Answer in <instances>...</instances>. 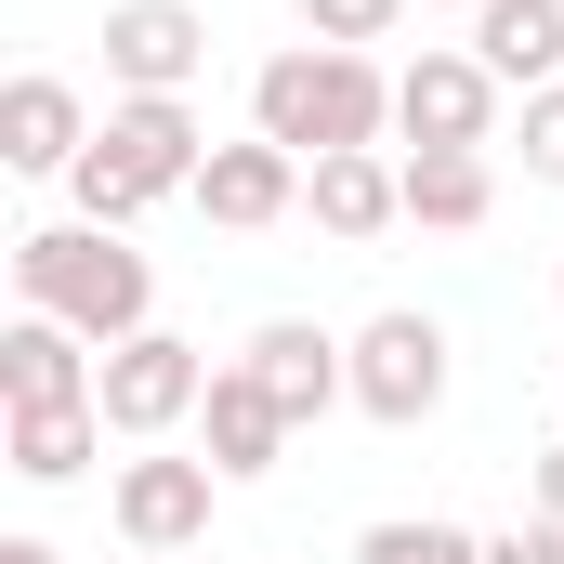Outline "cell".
<instances>
[{"label": "cell", "mask_w": 564, "mask_h": 564, "mask_svg": "<svg viewBox=\"0 0 564 564\" xmlns=\"http://www.w3.org/2000/svg\"><path fill=\"white\" fill-rule=\"evenodd\" d=\"M250 132L289 144L302 171L315 158H355V144L394 132V66L381 53H328V40H289L250 66Z\"/></svg>", "instance_id": "obj_1"}, {"label": "cell", "mask_w": 564, "mask_h": 564, "mask_svg": "<svg viewBox=\"0 0 564 564\" xmlns=\"http://www.w3.org/2000/svg\"><path fill=\"white\" fill-rule=\"evenodd\" d=\"M197 171H210V132H197L184 93H106V132L66 171V197H79V224L132 237L158 197H197Z\"/></svg>", "instance_id": "obj_2"}, {"label": "cell", "mask_w": 564, "mask_h": 564, "mask_svg": "<svg viewBox=\"0 0 564 564\" xmlns=\"http://www.w3.org/2000/svg\"><path fill=\"white\" fill-rule=\"evenodd\" d=\"M13 289L40 302V315H66L93 355H119L158 328V276H144L132 237H106V224H26L13 237Z\"/></svg>", "instance_id": "obj_3"}, {"label": "cell", "mask_w": 564, "mask_h": 564, "mask_svg": "<svg viewBox=\"0 0 564 564\" xmlns=\"http://www.w3.org/2000/svg\"><path fill=\"white\" fill-rule=\"evenodd\" d=\"M93 408H106V433H119V446H171V433L210 408V355H197L184 328H144V341H119V355H106Z\"/></svg>", "instance_id": "obj_4"}, {"label": "cell", "mask_w": 564, "mask_h": 564, "mask_svg": "<svg viewBox=\"0 0 564 564\" xmlns=\"http://www.w3.org/2000/svg\"><path fill=\"white\" fill-rule=\"evenodd\" d=\"M446 381H459V368H446V328H433L421 302H381V315L355 328V408L381 433H421L433 408H446Z\"/></svg>", "instance_id": "obj_5"}, {"label": "cell", "mask_w": 564, "mask_h": 564, "mask_svg": "<svg viewBox=\"0 0 564 564\" xmlns=\"http://www.w3.org/2000/svg\"><path fill=\"white\" fill-rule=\"evenodd\" d=\"M394 132H408V158L499 132V79H486V53H473V40H421V53L394 66Z\"/></svg>", "instance_id": "obj_6"}, {"label": "cell", "mask_w": 564, "mask_h": 564, "mask_svg": "<svg viewBox=\"0 0 564 564\" xmlns=\"http://www.w3.org/2000/svg\"><path fill=\"white\" fill-rule=\"evenodd\" d=\"M210 499H224V473L210 459H171V446H132L106 473V512H119L132 552H197L210 539Z\"/></svg>", "instance_id": "obj_7"}, {"label": "cell", "mask_w": 564, "mask_h": 564, "mask_svg": "<svg viewBox=\"0 0 564 564\" xmlns=\"http://www.w3.org/2000/svg\"><path fill=\"white\" fill-rule=\"evenodd\" d=\"M237 368L289 408V433H315L328 408H355V341H328L315 315H263V328L237 341Z\"/></svg>", "instance_id": "obj_8"}, {"label": "cell", "mask_w": 564, "mask_h": 564, "mask_svg": "<svg viewBox=\"0 0 564 564\" xmlns=\"http://www.w3.org/2000/svg\"><path fill=\"white\" fill-rule=\"evenodd\" d=\"M197 66H210L197 0H106V79L119 93H197Z\"/></svg>", "instance_id": "obj_9"}, {"label": "cell", "mask_w": 564, "mask_h": 564, "mask_svg": "<svg viewBox=\"0 0 564 564\" xmlns=\"http://www.w3.org/2000/svg\"><path fill=\"white\" fill-rule=\"evenodd\" d=\"M93 132H106V119H93L53 66H26V79L0 93V171H26V184H66V171L93 158Z\"/></svg>", "instance_id": "obj_10"}, {"label": "cell", "mask_w": 564, "mask_h": 564, "mask_svg": "<svg viewBox=\"0 0 564 564\" xmlns=\"http://www.w3.org/2000/svg\"><path fill=\"white\" fill-rule=\"evenodd\" d=\"M93 381H106V355L66 315L13 302V328H0V408H93Z\"/></svg>", "instance_id": "obj_11"}, {"label": "cell", "mask_w": 564, "mask_h": 564, "mask_svg": "<svg viewBox=\"0 0 564 564\" xmlns=\"http://www.w3.org/2000/svg\"><path fill=\"white\" fill-rule=\"evenodd\" d=\"M197 459H210L224 486H263V473L289 459V408L263 394V381H250V368H237V355L210 368V408H197Z\"/></svg>", "instance_id": "obj_12"}, {"label": "cell", "mask_w": 564, "mask_h": 564, "mask_svg": "<svg viewBox=\"0 0 564 564\" xmlns=\"http://www.w3.org/2000/svg\"><path fill=\"white\" fill-rule=\"evenodd\" d=\"M302 210H315L341 250H368V237H394V224H408V158H381V144L315 158V171H302Z\"/></svg>", "instance_id": "obj_13"}, {"label": "cell", "mask_w": 564, "mask_h": 564, "mask_svg": "<svg viewBox=\"0 0 564 564\" xmlns=\"http://www.w3.org/2000/svg\"><path fill=\"white\" fill-rule=\"evenodd\" d=\"M197 210L224 224V237H263V224H289L302 210V158L289 144H210V171H197Z\"/></svg>", "instance_id": "obj_14"}, {"label": "cell", "mask_w": 564, "mask_h": 564, "mask_svg": "<svg viewBox=\"0 0 564 564\" xmlns=\"http://www.w3.org/2000/svg\"><path fill=\"white\" fill-rule=\"evenodd\" d=\"M473 53L499 93H552L564 79V0H486L473 13Z\"/></svg>", "instance_id": "obj_15"}, {"label": "cell", "mask_w": 564, "mask_h": 564, "mask_svg": "<svg viewBox=\"0 0 564 564\" xmlns=\"http://www.w3.org/2000/svg\"><path fill=\"white\" fill-rule=\"evenodd\" d=\"M486 210H499L486 144H433V158H408V224H421V237H473Z\"/></svg>", "instance_id": "obj_16"}, {"label": "cell", "mask_w": 564, "mask_h": 564, "mask_svg": "<svg viewBox=\"0 0 564 564\" xmlns=\"http://www.w3.org/2000/svg\"><path fill=\"white\" fill-rule=\"evenodd\" d=\"M93 446H106V408H0V459L26 486H79Z\"/></svg>", "instance_id": "obj_17"}, {"label": "cell", "mask_w": 564, "mask_h": 564, "mask_svg": "<svg viewBox=\"0 0 564 564\" xmlns=\"http://www.w3.org/2000/svg\"><path fill=\"white\" fill-rule=\"evenodd\" d=\"M355 564H486V539L446 525V512H381V525L355 539Z\"/></svg>", "instance_id": "obj_18"}, {"label": "cell", "mask_w": 564, "mask_h": 564, "mask_svg": "<svg viewBox=\"0 0 564 564\" xmlns=\"http://www.w3.org/2000/svg\"><path fill=\"white\" fill-rule=\"evenodd\" d=\"M289 13H302V40H328V53H368V40L408 26V0H289Z\"/></svg>", "instance_id": "obj_19"}, {"label": "cell", "mask_w": 564, "mask_h": 564, "mask_svg": "<svg viewBox=\"0 0 564 564\" xmlns=\"http://www.w3.org/2000/svg\"><path fill=\"white\" fill-rule=\"evenodd\" d=\"M525 171L564 184V79H552V93H525Z\"/></svg>", "instance_id": "obj_20"}, {"label": "cell", "mask_w": 564, "mask_h": 564, "mask_svg": "<svg viewBox=\"0 0 564 564\" xmlns=\"http://www.w3.org/2000/svg\"><path fill=\"white\" fill-rule=\"evenodd\" d=\"M486 564H564V525H552V512H525V525L486 539Z\"/></svg>", "instance_id": "obj_21"}, {"label": "cell", "mask_w": 564, "mask_h": 564, "mask_svg": "<svg viewBox=\"0 0 564 564\" xmlns=\"http://www.w3.org/2000/svg\"><path fill=\"white\" fill-rule=\"evenodd\" d=\"M539 512H552V525H564V446H552V459H539Z\"/></svg>", "instance_id": "obj_22"}, {"label": "cell", "mask_w": 564, "mask_h": 564, "mask_svg": "<svg viewBox=\"0 0 564 564\" xmlns=\"http://www.w3.org/2000/svg\"><path fill=\"white\" fill-rule=\"evenodd\" d=\"M0 564H53V539H0Z\"/></svg>", "instance_id": "obj_23"}, {"label": "cell", "mask_w": 564, "mask_h": 564, "mask_svg": "<svg viewBox=\"0 0 564 564\" xmlns=\"http://www.w3.org/2000/svg\"><path fill=\"white\" fill-rule=\"evenodd\" d=\"M433 13H486V0H433Z\"/></svg>", "instance_id": "obj_24"}, {"label": "cell", "mask_w": 564, "mask_h": 564, "mask_svg": "<svg viewBox=\"0 0 564 564\" xmlns=\"http://www.w3.org/2000/svg\"><path fill=\"white\" fill-rule=\"evenodd\" d=\"M132 564H184V552H132Z\"/></svg>", "instance_id": "obj_25"}]
</instances>
